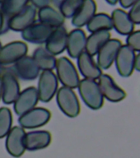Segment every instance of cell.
Wrapping results in <instances>:
<instances>
[{
    "instance_id": "cell-8",
    "label": "cell",
    "mask_w": 140,
    "mask_h": 158,
    "mask_svg": "<svg viewBox=\"0 0 140 158\" xmlns=\"http://www.w3.org/2000/svg\"><path fill=\"white\" fill-rule=\"evenodd\" d=\"M26 131L21 126H14L5 137V148L9 155L15 158L21 157L26 152Z\"/></svg>"
},
{
    "instance_id": "cell-16",
    "label": "cell",
    "mask_w": 140,
    "mask_h": 158,
    "mask_svg": "<svg viewBox=\"0 0 140 158\" xmlns=\"http://www.w3.org/2000/svg\"><path fill=\"white\" fill-rule=\"evenodd\" d=\"M51 27L40 22H35L34 24L27 27L23 31L21 32L22 40L30 42L32 44H42L46 42L49 35L51 34Z\"/></svg>"
},
{
    "instance_id": "cell-19",
    "label": "cell",
    "mask_w": 140,
    "mask_h": 158,
    "mask_svg": "<svg viewBox=\"0 0 140 158\" xmlns=\"http://www.w3.org/2000/svg\"><path fill=\"white\" fill-rule=\"evenodd\" d=\"M77 63L79 72L84 78L96 80L102 74V70L94 60L93 57L87 54L86 51L83 52L78 57Z\"/></svg>"
},
{
    "instance_id": "cell-15",
    "label": "cell",
    "mask_w": 140,
    "mask_h": 158,
    "mask_svg": "<svg viewBox=\"0 0 140 158\" xmlns=\"http://www.w3.org/2000/svg\"><path fill=\"white\" fill-rule=\"evenodd\" d=\"M68 35L69 33L64 26L53 29L51 34L45 43V49L54 56L64 53L67 47Z\"/></svg>"
},
{
    "instance_id": "cell-29",
    "label": "cell",
    "mask_w": 140,
    "mask_h": 158,
    "mask_svg": "<svg viewBox=\"0 0 140 158\" xmlns=\"http://www.w3.org/2000/svg\"><path fill=\"white\" fill-rule=\"evenodd\" d=\"M126 43L133 50L140 52V30L135 31H134L129 35L126 39Z\"/></svg>"
},
{
    "instance_id": "cell-22",
    "label": "cell",
    "mask_w": 140,
    "mask_h": 158,
    "mask_svg": "<svg viewBox=\"0 0 140 158\" xmlns=\"http://www.w3.org/2000/svg\"><path fill=\"white\" fill-rule=\"evenodd\" d=\"M37 17L39 22L51 27L52 29L64 26L65 18L54 7L47 6L38 9Z\"/></svg>"
},
{
    "instance_id": "cell-9",
    "label": "cell",
    "mask_w": 140,
    "mask_h": 158,
    "mask_svg": "<svg viewBox=\"0 0 140 158\" xmlns=\"http://www.w3.org/2000/svg\"><path fill=\"white\" fill-rule=\"evenodd\" d=\"M27 44L23 41H12L2 46L0 49V64L8 66L27 55Z\"/></svg>"
},
{
    "instance_id": "cell-35",
    "label": "cell",
    "mask_w": 140,
    "mask_h": 158,
    "mask_svg": "<svg viewBox=\"0 0 140 158\" xmlns=\"http://www.w3.org/2000/svg\"><path fill=\"white\" fill-rule=\"evenodd\" d=\"M106 2H107L108 4L114 6V5H116L118 3L119 0H106Z\"/></svg>"
},
{
    "instance_id": "cell-40",
    "label": "cell",
    "mask_w": 140,
    "mask_h": 158,
    "mask_svg": "<svg viewBox=\"0 0 140 158\" xmlns=\"http://www.w3.org/2000/svg\"><path fill=\"white\" fill-rule=\"evenodd\" d=\"M2 43H1V42H0V49H1V48H2Z\"/></svg>"
},
{
    "instance_id": "cell-11",
    "label": "cell",
    "mask_w": 140,
    "mask_h": 158,
    "mask_svg": "<svg viewBox=\"0 0 140 158\" xmlns=\"http://www.w3.org/2000/svg\"><path fill=\"white\" fill-rule=\"evenodd\" d=\"M37 10L32 4H28L22 12L10 17L8 20L9 30L22 32L27 27L36 22Z\"/></svg>"
},
{
    "instance_id": "cell-25",
    "label": "cell",
    "mask_w": 140,
    "mask_h": 158,
    "mask_svg": "<svg viewBox=\"0 0 140 158\" xmlns=\"http://www.w3.org/2000/svg\"><path fill=\"white\" fill-rule=\"evenodd\" d=\"M86 27L87 31L91 33L101 31H110L111 29H113V24H112L111 16L105 12L96 13L90 20V22L87 24Z\"/></svg>"
},
{
    "instance_id": "cell-12",
    "label": "cell",
    "mask_w": 140,
    "mask_h": 158,
    "mask_svg": "<svg viewBox=\"0 0 140 158\" xmlns=\"http://www.w3.org/2000/svg\"><path fill=\"white\" fill-rule=\"evenodd\" d=\"M39 101L36 87L29 86L20 92L13 105V110L17 115L20 116L36 106Z\"/></svg>"
},
{
    "instance_id": "cell-33",
    "label": "cell",
    "mask_w": 140,
    "mask_h": 158,
    "mask_svg": "<svg viewBox=\"0 0 140 158\" xmlns=\"http://www.w3.org/2000/svg\"><path fill=\"white\" fill-rule=\"evenodd\" d=\"M137 1L138 0H119V2L123 8H129Z\"/></svg>"
},
{
    "instance_id": "cell-2",
    "label": "cell",
    "mask_w": 140,
    "mask_h": 158,
    "mask_svg": "<svg viewBox=\"0 0 140 158\" xmlns=\"http://www.w3.org/2000/svg\"><path fill=\"white\" fill-rule=\"evenodd\" d=\"M57 78L59 82L62 84L63 86H66L69 88H78L80 78L77 69L73 64V62L67 57H60L57 59L56 66Z\"/></svg>"
},
{
    "instance_id": "cell-24",
    "label": "cell",
    "mask_w": 140,
    "mask_h": 158,
    "mask_svg": "<svg viewBox=\"0 0 140 158\" xmlns=\"http://www.w3.org/2000/svg\"><path fill=\"white\" fill-rule=\"evenodd\" d=\"M32 57L42 71H53L55 69L57 59L47 51L45 47L36 48L32 53Z\"/></svg>"
},
{
    "instance_id": "cell-18",
    "label": "cell",
    "mask_w": 140,
    "mask_h": 158,
    "mask_svg": "<svg viewBox=\"0 0 140 158\" xmlns=\"http://www.w3.org/2000/svg\"><path fill=\"white\" fill-rule=\"evenodd\" d=\"M87 43V35L83 30L75 28L68 35L66 50L69 56L72 59H78V57L85 51Z\"/></svg>"
},
{
    "instance_id": "cell-21",
    "label": "cell",
    "mask_w": 140,
    "mask_h": 158,
    "mask_svg": "<svg viewBox=\"0 0 140 158\" xmlns=\"http://www.w3.org/2000/svg\"><path fill=\"white\" fill-rule=\"evenodd\" d=\"M96 13V2L94 0H83L79 10L72 18V25L76 28H82L83 27H85Z\"/></svg>"
},
{
    "instance_id": "cell-34",
    "label": "cell",
    "mask_w": 140,
    "mask_h": 158,
    "mask_svg": "<svg viewBox=\"0 0 140 158\" xmlns=\"http://www.w3.org/2000/svg\"><path fill=\"white\" fill-rule=\"evenodd\" d=\"M134 69L137 71L140 72V52L135 57V65H134Z\"/></svg>"
},
{
    "instance_id": "cell-38",
    "label": "cell",
    "mask_w": 140,
    "mask_h": 158,
    "mask_svg": "<svg viewBox=\"0 0 140 158\" xmlns=\"http://www.w3.org/2000/svg\"><path fill=\"white\" fill-rule=\"evenodd\" d=\"M3 69H4V67L0 64V77H1V75H2V72H3Z\"/></svg>"
},
{
    "instance_id": "cell-39",
    "label": "cell",
    "mask_w": 140,
    "mask_h": 158,
    "mask_svg": "<svg viewBox=\"0 0 140 158\" xmlns=\"http://www.w3.org/2000/svg\"><path fill=\"white\" fill-rule=\"evenodd\" d=\"M5 1H6V0H0V6H1V5L5 2Z\"/></svg>"
},
{
    "instance_id": "cell-28",
    "label": "cell",
    "mask_w": 140,
    "mask_h": 158,
    "mask_svg": "<svg viewBox=\"0 0 140 158\" xmlns=\"http://www.w3.org/2000/svg\"><path fill=\"white\" fill-rule=\"evenodd\" d=\"M12 128V114L7 107L0 108V139L5 138Z\"/></svg>"
},
{
    "instance_id": "cell-20",
    "label": "cell",
    "mask_w": 140,
    "mask_h": 158,
    "mask_svg": "<svg viewBox=\"0 0 140 158\" xmlns=\"http://www.w3.org/2000/svg\"><path fill=\"white\" fill-rule=\"evenodd\" d=\"M113 28L122 35H129L134 31V22L130 19L128 12L121 8H116L111 13Z\"/></svg>"
},
{
    "instance_id": "cell-3",
    "label": "cell",
    "mask_w": 140,
    "mask_h": 158,
    "mask_svg": "<svg viewBox=\"0 0 140 158\" xmlns=\"http://www.w3.org/2000/svg\"><path fill=\"white\" fill-rule=\"evenodd\" d=\"M55 97L59 110L66 116L75 118L80 114V103L74 89L61 86L58 89Z\"/></svg>"
},
{
    "instance_id": "cell-17",
    "label": "cell",
    "mask_w": 140,
    "mask_h": 158,
    "mask_svg": "<svg viewBox=\"0 0 140 158\" xmlns=\"http://www.w3.org/2000/svg\"><path fill=\"white\" fill-rule=\"evenodd\" d=\"M51 134L47 130H32L26 133V151L36 152L49 147L51 143Z\"/></svg>"
},
{
    "instance_id": "cell-14",
    "label": "cell",
    "mask_w": 140,
    "mask_h": 158,
    "mask_svg": "<svg viewBox=\"0 0 140 158\" xmlns=\"http://www.w3.org/2000/svg\"><path fill=\"white\" fill-rule=\"evenodd\" d=\"M122 46V43L120 40L110 39L97 53L96 64L101 69H108L116 60V55L119 49Z\"/></svg>"
},
{
    "instance_id": "cell-23",
    "label": "cell",
    "mask_w": 140,
    "mask_h": 158,
    "mask_svg": "<svg viewBox=\"0 0 140 158\" xmlns=\"http://www.w3.org/2000/svg\"><path fill=\"white\" fill-rule=\"evenodd\" d=\"M111 39V33L108 31H101L91 33L87 37V43L85 51L91 56L97 54L101 48Z\"/></svg>"
},
{
    "instance_id": "cell-27",
    "label": "cell",
    "mask_w": 140,
    "mask_h": 158,
    "mask_svg": "<svg viewBox=\"0 0 140 158\" xmlns=\"http://www.w3.org/2000/svg\"><path fill=\"white\" fill-rule=\"evenodd\" d=\"M30 0H6L0 8L8 18L19 13L29 4Z\"/></svg>"
},
{
    "instance_id": "cell-1",
    "label": "cell",
    "mask_w": 140,
    "mask_h": 158,
    "mask_svg": "<svg viewBox=\"0 0 140 158\" xmlns=\"http://www.w3.org/2000/svg\"><path fill=\"white\" fill-rule=\"evenodd\" d=\"M80 97L87 107L91 110H99L104 104V97L98 82L93 79L80 80L78 86Z\"/></svg>"
},
{
    "instance_id": "cell-36",
    "label": "cell",
    "mask_w": 140,
    "mask_h": 158,
    "mask_svg": "<svg viewBox=\"0 0 140 158\" xmlns=\"http://www.w3.org/2000/svg\"><path fill=\"white\" fill-rule=\"evenodd\" d=\"M62 0H50V2H51V3H53V4L55 6V7H57L58 5H59V3L60 2H61Z\"/></svg>"
},
{
    "instance_id": "cell-13",
    "label": "cell",
    "mask_w": 140,
    "mask_h": 158,
    "mask_svg": "<svg viewBox=\"0 0 140 158\" xmlns=\"http://www.w3.org/2000/svg\"><path fill=\"white\" fill-rule=\"evenodd\" d=\"M98 84L103 97L107 101L119 102L125 98V91L121 88L108 74H101L98 78Z\"/></svg>"
},
{
    "instance_id": "cell-6",
    "label": "cell",
    "mask_w": 140,
    "mask_h": 158,
    "mask_svg": "<svg viewBox=\"0 0 140 158\" xmlns=\"http://www.w3.org/2000/svg\"><path fill=\"white\" fill-rule=\"evenodd\" d=\"M51 114L44 107H35L19 116L18 123L24 129H35L45 125L50 119Z\"/></svg>"
},
{
    "instance_id": "cell-4",
    "label": "cell",
    "mask_w": 140,
    "mask_h": 158,
    "mask_svg": "<svg viewBox=\"0 0 140 158\" xmlns=\"http://www.w3.org/2000/svg\"><path fill=\"white\" fill-rule=\"evenodd\" d=\"M59 89V81L53 71H42L36 87L39 101L47 103L54 98Z\"/></svg>"
},
{
    "instance_id": "cell-30",
    "label": "cell",
    "mask_w": 140,
    "mask_h": 158,
    "mask_svg": "<svg viewBox=\"0 0 140 158\" xmlns=\"http://www.w3.org/2000/svg\"><path fill=\"white\" fill-rule=\"evenodd\" d=\"M129 8L130 9L128 14L132 22H134V24L140 25V0H138Z\"/></svg>"
},
{
    "instance_id": "cell-32",
    "label": "cell",
    "mask_w": 140,
    "mask_h": 158,
    "mask_svg": "<svg viewBox=\"0 0 140 158\" xmlns=\"http://www.w3.org/2000/svg\"><path fill=\"white\" fill-rule=\"evenodd\" d=\"M30 2L36 9L37 8L40 9V8H42V7L49 6V4L51 3L50 0H30Z\"/></svg>"
},
{
    "instance_id": "cell-37",
    "label": "cell",
    "mask_w": 140,
    "mask_h": 158,
    "mask_svg": "<svg viewBox=\"0 0 140 158\" xmlns=\"http://www.w3.org/2000/svg\"><path fill=\"white\" fill-rule=\"evenodd\" d=\"M2 98V81H1V77H0V100Z\"/></svg>"
},
{
    "instance_id": "cell-26",
    "label": "cell",
    "mask_w": 140,
    "mask_h": 158,
    "mask_svg": "<svg viewBox=\"0 0 140 158\" xmlns=\"http://www.w3.org/2000/svg\"><path fill=\"white\" fill-rule=\"evenodd\" d=\"M83 2V0H62L57 7L65 19H72L79 10Z\"/></svg>"
},
{
    "instance_id": "cell-5",
    "label": "cell",
    "mask_w": 140,
    "mask_h": 158,
    "mask_svg": "<svg viewBox=\"0 0 140 158\" xmlns=\"http://www.w3.org/2000/svg\"><path fill=\"white\" fill-rule=\"evenodd\" d=\"M2 101L5 105H12L19 96L20 84L10 68H4L2 75Z\"/></svg>"
},
{
    "instance_id": "cell-10",
    "label": "cell",
    "mask_w": 140,
    "mask_h": 158,
    "mask_svg": "<svg viewBox=\"0 0 140 158\" xmlns=\"http://www.w3.org/2000/svg\"><path fill=\"white\" fill-rule=\"evenodd\" d=\"M135 51L127 44L122 45L116 58V67L118 73L123 77L131 76L135 65Z\"/></svg>"
},
{
    "instance_id": "cell-7",
    "label": "cell",
    "mask_w": 140,
    "mask_h": 158,
    "mask_svg": "<svg viewBox=\"0 0 140 158\" xmlns=\"http://www.w3.org/2000/svg\"><path fill=\"white\" fill-rule=\"evenodd\" d=\"M9 68L17 78L22 81H33L39 77L40 72L33 58L27 55L17 60Z\"/></svg>"
},
{
    "instance_id": "cell-31",
    "label": "cell",
    "mask_w": 140,
    "mask_h": 158,
    "mask_svg": "<svg viewBox=\"0 0 140 158\" xmlns=\"http://www.w3.org/2000/svg\"><path fill=\"white\" fill-rule=\"evenodd\" d=\"M8 20H9V18L2 12V11L0 8V35L6 34L9 31Z\"/></svg>"
}]
</instances>
